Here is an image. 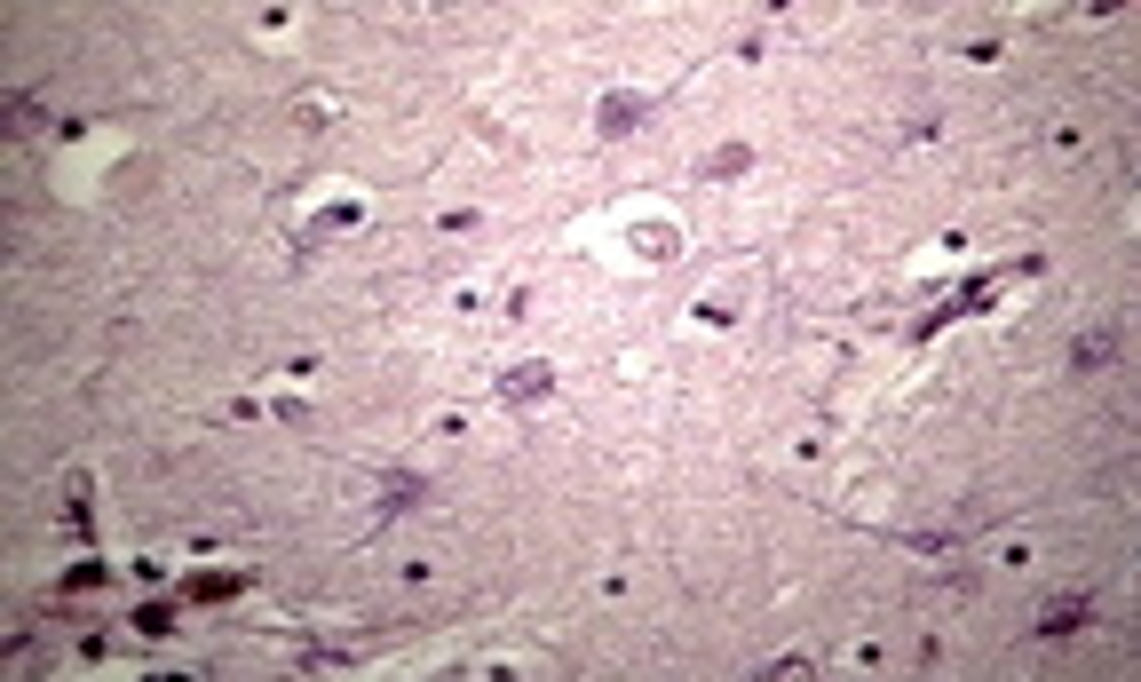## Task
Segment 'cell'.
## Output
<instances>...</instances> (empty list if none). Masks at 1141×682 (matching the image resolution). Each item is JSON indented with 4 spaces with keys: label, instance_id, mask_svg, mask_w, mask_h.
<instances>
[{
    "label": "cell",
    "instance_id": "cell-1",
    "mask_svg": "<svg viewBox=\"0 0 1141 682\" xmlns=\"http://www.w3.org/2000/svg\"><path fill=\"white\" fill-rule=\"evenodd\" d=\"M1086 619H1094V595H1086V587H1062V595L1038 611V635H1046V643H1062V635H1070V627H1086Z\"/></svg>",
    "mask_w": 1141,
    "mask_h": 682
},
{
    "label": "cell",
    "instance_id": "cell-2",
    "mask_svg": "<svg viewBox=\"0 0 1141 682\" xmlns=\"http://www.w3.org/2000/svg\"><path fill=\"white\" fill-rule=\"evenodd\" d=\"M246 579L238 571H199V579H183V603H230Z\"/></svg>",
    "mask_w": 1141,
    "mask_h": 682
},
{
    "label": "cell",
    "instance_id": "cell-3",
    "mask_svg": "<svg viewBox=\"0 0 1141 682\" xmlns=\"http://www.w3.org/2000/svg\"><path fill=\"white\" fill-rule=\"evenodd\" d=\"M547 389H555V373H547V365H516V373L500 381V397H508V405H531V397H547Z\"/></svg>",
    "mask_w": 1141,
    "mask_h": 682
},
{
    "label": "cell",
    "instance_id": "cell-4",
    "mask_svg": "<svg viewBox=\"0 0 1141 682\" xmlns=\"http://www.w3.org/2000/svg\"><path fill=\"white\" fill-rule=\"evenodd\" d=\"M634 119H642V96H611V104H603V135H626Z\"/></svg>",
    "mask_w": 1141,
    "mask_h": 682
},
{
    "label": "cell",
    "instance_id": "cell-5",
    "mask_svg": "<svg viewBox=\"0 0 1141 682\" xmlns=\"http://www.w3.org/2000/svg\"><path fill=\"white\" fill-rule=\"evenodd\" d=\"M420 492H428L420 476H397V484H389V500H381V524H389V516H405V508H413Z\"/></svg>",
    "mask_w": 1141,
    "mask_h": 682
},
{
    "label": "cell",
    "instance_id": "cell-6",
    "mask_svg": "<svg viewBox=\"0 0 1141 682\" xmlns=\"http://www.w3.org/2000/svg\"><path fill=\"white\" fill-rule=\"evenodd\" d=\"M175 611H183V595H175V603H143V611H135V627H143V635H167V627H175Z\"/></svg>",
    "mask_w": 1141,
    "mask_h": 682
},
{
    "label": "cell",
    "instance_id": "cell-7",
    "mask_svg": "<svg viewBox=\"0 0 1141 682\" xmlns=\"http://www.w3.org/2000/svg\"><path fill=\"white\" fill-rule=\"evenodd\" d=\"M1110 357H1118V334H1110V326H1102V334H1086V341H1078V365H1110Z\"/></svg>",
    "mask_w": 1141,
    "mask_h": 682
},
{
    "label": "cell",
    "instance_id": "cell-8",
    "mask_svg": "<svg viewBox=\"0 0 1141 682\" xmlns=\"http://www.w3.org/2000/svg\"><path fill=\"white\" fill-rule=\"evenodd\" d=\"M111 571L104 564H80V571H64V595H88V587H104Z\"/></svg>",
    "mask_w": 1141,
    "mask_h": 682
},
{
    "label": "cell",
    "instance_id": "cell-9",
    "mask_svg": "<svg viewBox=\"0 0 1141 682\" xmlns=\"http://www.w3.org/2000/svg\"><path fill=\"white\" fill-rule=\"evenodd\" d=\"M745 159H753L745 143H722V159H714V175H745Z\"/></svg>",
    "mask_w": 1141,
    "mask_h": 682
}]
</instances>
